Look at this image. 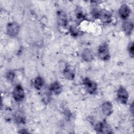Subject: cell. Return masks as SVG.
<instances>
[{
    "label": "cell",
    "instance_id": "cell-10",
    "mask_svg": "<svg viewBox=\"0 0 134 134\" xmlns=\"http://www.w3.org/2000/svg\"><path fill=\"white\" fill-rule=\"evenodd\" d=\"M63 76L69 80H73L75 77V71L71 66L66 65L63 71Z\"/></svg>",
    "mask_w": 134,
    "mask_h": 134
},
{
    "label": "cell",
    "instance_id": "cell-16",
    "mask_svg": "<svg viewBox=\"0 0 134 134\" xmlns=\"http://www.w3.org/2000/svg\"><path fill=\"white\" fill-rule=\"evenodd\" d=\"M15 121L19 124H24L25 122L26 118L23 114L20 111H18L15 113Z\"/></svg>",
    "mask_w": 134,
    "mask_h": 134
},
{
    "label": "cell",
    "instance_id": "cell-9",
    "mask_svg": "<svg viewBox=\"0 0 134 134\" xmlns=\"http://www.w3.org/2000/svg\"><path fill=\"white\" fill-rule=\"evenodd\" d=\"M102 110L105 116H110L113 112V106L112 104L109 102L104 103L102 105Z\"/></svg>",
    "mask_w": 134,
    "mask_h": 134
},
{
    "label": "cell",
    "instance_id": "cell-4",
    "mask_svg": "<svg viewBox=\"0 0 134 134\" xmlns=\"http://www.w3.org/2000/svg\"><path fill=\"white\" fill-rule=\"evenodd\" d=\"M7 33L11 37L16 36L20 30V26L16 22H11L7 26Z\"/></svg>",
    "mask_w": 134,
    "mask_h": 134
},
{
    "label": "cell",
    "instance_id": "cell-13",
    "mask_svg": "<svg viewBox=\"0 0 134 134\" xmlns=\"http://www.w3.org/2000/svg\"><path fill=\"white\" fill-rule=\"evenodd\" d=\"M57 19L59 24L61 26L64 27L68 25V17L64 12L59 11L57 13Z\"/></svg>",
    "mask_w": 134,
    "mask_h": 134
},
{
    "label": "cell",
    "instance_id": "cell-3",
    "mask_svg": "<svg viewBox=\"0 0 134 134\" xmlns=\"http://www.w3.org/2000/svg\"><path fill=\"white\" fill-rule=\"evenodd\" d=\"M25 96V92L23 87L20 85H17L13 91V97L17 102L22 101Z\"/></svg>",
    "mask_w": 134,
    "mask_h": 134
},
{
    "label": "cell",
    "instance_id": "cell-5",
    "mask_svg": "<svg viewBox=\"0 0 134 134\" xmlns=\"http://www.w3.org/2000/svg\"><path fill=\"white\" fill-rule=\"evenodd\" d=\"M117 96L118 101L121 103L123 104H127L128 100L129 95L124 87L121 86L118 88L117 93Z\"/></svg>",
    "mask_w": 134,
    "mask_h": 134
},
{
    "label": "cell",
    "instance_id": "cell-19",
    "mask_svg": "<svg viewBox=\"0 0 134 134\" xmlns=\"http://www.w3.org/2000/svg\"><path fill=\"white\" fill-rule=\"evenodd\" d=\"M128 49L129 51V53L130 56L131 58L133 57V42H131L129 43L128 47Z\"/></svg>",
    "mask_w": 134,
    "mask_h": 134
},
{
    "label": "cell",
    "instance_id": "cell-6",
    "mask_svg": "<svg viewBox=\"0 0 134 134\" xmlns=\"http://www.w3.org/2000/svg\"><path fill=\"white\" fill-rule=\"evenodd\" d=\"M95 130L99 133H111L113 131L109 125L105 121L99 122L95 126Z\"/></svg>",
    "mask_w": 134,
    "mask_h": 134
},
{
    "label": "cell",
    "instance_id": "cell-20",
    "mask_svg": "<svg viewBox=\"0 0 134 134\" xmlns=\"http://www.w3.org/2000/svg\"><path fill=\"white\" fill-rule=\"evenodd\" d=\"M76 19L79 21V23H80V22H81L85 19L84 15L80 11L78 13L76 14Z\"/></svg>",
    "mask_w": 134,
    "mask_h": 134
},
{
    "label": "cell",
    "instance_id": "cell-1",
    "mask_svg": "<svg viewBox=\"0 0 134 134\" xmlns=\"http://www.w3.org/2000/svg\"><path fill=\"white\" fill-rule=\"evenodd\" d=\"M98 55L103 61H107L110 58L109 47L106 42L102 43L98 49Z\"/></svg>",
    "mask_w": 134,
    "mask_h": 134
},
{
    "label": "cell",
    "instance_id": "cell-2",
    "mask_svg": "<svg viewBox=\"0 0 134 134\" xmlns=\"http://www.w3.org/2000/svg\"><path fill=\"white\" fill-rule=\"evenodd\" d=\"M83 83L85 90L88 93L94 94L96 92L97 89V84L89 78L86 77L83 79Z\"/></svg>",
    "mask_w": 134,
    "mask_h": 134
},
{
    "label": "cell",
    "instance_id": "cell-15",
    "mask_svg": "<svg viewBox=\"0 0 134 134\" xmlns=\"http://www.w3.org/2000/svg\"><path fill=\"white\" fill-rule=\"evenodd\" d=\"M44 84V81L43 79L40 76L36 77L34 81V86L37 90H40Z\"/></svg>",
    "mask_w": 134,
    "mask_h": 134
},
{
    "label": "cell",
    "instance_id": "cell-14",
    "mask_svg": "<svg viewBox=\"0 0 134 134\" xmlns=\"http://www.w3.org/2000/svg\"><path fill=\"white\" fill-rule=\"evenodd\" d=\"M122 28L126 35H130L133 29V23L130 20H126L122 25Z\"/></svg>",
    "mask_w": 134,
    "mask_h": 134
},
{
    "label": "cell",
    "instance_id": "cell-11",
    "mask_svg": "<svg viewBox=\"0 0 134 134\" xmlns=\"http://www.w3.org/2000/svg\"><path fill=\"white\" fill-rule=\"evenodd\" d=\"M49 90L53 94L58 95L62 92V85H61L60 82L58 81L54 82L52 83H51L50 85Z\"/></svg>",
    "mask_w": 134,
    "mask_h": 134
},
{
    "label": "cell",
    "instance_id": "cell-17",
    "mask_svg": "<svg viewBox=\"0 0 134 134\" xmlns=\"http://www.w3.org/2000/svg\"><path fill=\"white\" fill-rule=\"evenodd\" d=\"M69 30L71 35H72L73 37H77L80 34V31L78 29H77L75 26H70Z\"/></svg>",
    "mask_w": 134,
    "mask_h": 134
},
{
    "label": "cell",
    "instance_id": "cell-8",
    "mask_svg": "<svg viewBox=\"0 0 134 134\" xmlns=\"http://www.w3.org/2000/svg\"><path fill=\"white\" fill-rule=\"evenodd\" d=\"M131 10L129 7L126 4H122L119 8V14L120 17L123 19H127L130 14Z\"/></svg>",
    "mask_w": 134,
    "mask_h": 134
},
{
    "label": "cell",
    "instance_id": "cell-12",
    "mask_svg": "<svg viewBox=\"0 0 134 134\" xmlns=\"http://www.w3.org/2000/svg\"><path fill=\"white\" fill-rule=\"evenodd\" d=\"M83 59L86 62H91L94 58V54L92 50L86 48L84 49L82 53Z\"/></svg>",
    "mask_w": 134,
    "mask_h": 134
},
{
    "label": "cell",
    "instance_id": "cell-18",
    "mask_svg": "<svg viewBox=\"0 0 134 134\" xmlns=\"http://www.w3.org/2000/svg\"><path fill=\"white\" fill-rule=\"evenodd\" d=\"M7 79L9 81H12L14 80L15 76V74L13 71H9L7 72L6 75Z\"/></svg>",
    "mask_w": 134,
    "mask_h": 134
},
{
    "label": "cell",
    "instance_id": "cell-7",
    "mask_svg": "<svg viewBox=\"0 0 134 134\" xmlns=\"http://www.w3.org/2000/svg\"><path fill=\"white\" fill-rule=\"evenodd\" d=\"M97 19H99L102 22L105 23H109L111 21V14L105 9H100L99 10Z\"/></svg>",
    "mask_w": 134,
    "mask_h": 134
}]
</instances>
